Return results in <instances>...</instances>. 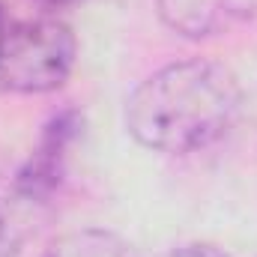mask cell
<instances>
[{"label":"cell","instance_id":"6da1fadb","mask_svg":"<svg viewBox=\"0 0 257 257\" xmlns=\"http://www.w3.org/2000/svg\"><path fill=\"white\" fill-rule=\"evenodd\" d=\"M239 78L215 60H180L144 78L123 108L128 135L156 153L189 156L218 144L239 120Z\"/></svg>","mask_w":257,"mask_h":257},{"label":"cell","instance_id":"7a4b0ae2","mask_svg":"<svg viewBox=\"0 0 257 257\" xmlns=\"http://www.w3.org/2000/svg\"><path fill=\"white\" fill-rule=\"evenodd\" d=\"M78 57L72 27L57 18L12 21L0 30V93L42 96L60 90Z\"/></svg>","mask_w":257,"mask_h":257},{"label":"cell","instance_id":"3957f363","mask_svg":"<svg viewBox=\"0 0 257 257\" xmlns=\"http://www.w3.org/2000/svg\"><path fill=\"white\" fill-rule=\"evenodd\" d=\"M84 132V114L78 108H63L45 120L33 153L15 171L12 192L24 200H48L60 189L69 165V153Z\"/></svg>","mask_w":257,"mask_h":257},{"label":"cell","instance_id":"277c9868","mask_svg":"<svg viewBox=\"0 0 257 257\" xmlns=\"http://www.w3.org/2000/svg\"><path fill=\"white\" fill-rule=\"evenodd\" d=\"M159 18L180 36L206 39L257 15V0H156Z\"/></svg>","mask_w":257,"mask_h":257},{"label":"cell","instance_id":"5b68a950","mask_svg":"<svg viewBox=\"0 0 257 257\" xmlns=\"http://www.w3.org/2000/svg\"><path fill=\"white\" fill-rule=\"evenodd\" d=\"M39 257H138V254L123 236H117L111 230H102V227H84V230L63 233Z\"/></svg>","mask_w":257,"mask_h":257},{"label":"cell","instance_id":"8992f818","mask_svg":"<svg viewBox=\"0 0 257 257\" xmlns=\"http://www.w3.org/2000/svg\"><path fill=\"white\" fill-rule=\"evenodd\" d=\"M18 245H21V233L15 221L0 209V257H18Z\"/></svg>","mask_w":257,"mask_h":257},{"label":"cell","instance_id":"52a82bcc","mask_svg":"<svg viewBox=\"0 0 257 257\" xmlns=\"http://www.w3.org/2000/svg\"><path fill=\"white\" fill-rule=\"evenodd\" d=\"M153 257H227L221 248L215 245H203V242H192V245H174V248H165Z\"/></svg>","mask_w":257,"mask_h":257},{"label":"cell","instance_id":"ba28073f","mask_svg":"<svg viewBox=\"0 0 257 257\" xmlns=\"http://www.w3.org/2000/svg\"><path fill=\"white\" fill-rule=\"evenodd\" d=\"M39 3H48V6H69V3H78V0H39Z\"/></svg>","mask_w":257,"mask_h":257}]
</instances>
